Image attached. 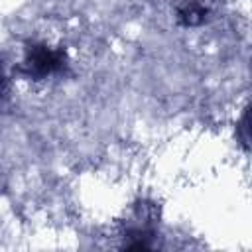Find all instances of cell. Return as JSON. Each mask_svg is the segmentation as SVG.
I'll return each mask as SVG.
<instances>
[{"instance_id":"cell-1","label":"cell","mask_w":252,"mask_h":252,"mask_svg":"<svg viewBox=\"0 0 252 252\" xmlns=\"http://www.w3.org/2000/svg\"><path fill=\"white\" fill-rule=\"evenodd\" d=\"M67 67V55L59 47L49 43H32L26 49V55L20 65V73L33 81H43L53 75H59Z\"/></svg>"},{"instance_id":"cell-3","label":"cell","mask_w":252,"mask_h":252,"mask_svg":"<svg viewBox=\"0 0 252 252\" xmlns=\"http://www.w3.org/2000/svg\"><path fill=\"white\" fill-rule=\"evenodd\" d=\"M4 71H2V61H0V91H2V87H4Z\"/></svg>"},{"instance_id":"cell-2","label":"cell","mask_w":252,"mask_h":252,"mask_svg":"<svg viewBox=\"0 0 252 252\" xmlns=\"http://www.w3.org/2000/svg\"><path fill=\"white\" fill-rule=\"evenodd\" d=\"M209 14H211V6L203 0H183L177 6V20L187 28L205 24Z\"/></svg>"}]
</instances>
